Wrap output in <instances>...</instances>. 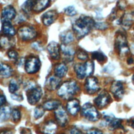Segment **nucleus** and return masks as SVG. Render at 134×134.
I'll return each mask as SVG.
<instances>
[{"instance_id":"nucleus-1","label":"nucleus","mask_w":134,"mask_h":134,"mask_svg":"<svg viewBox=\"0 0 134 134\" xmlns=\"http://www.w3.org/2000/svg\"><path fill=\"white\" fill-rule=\"evenodd\" d=\"M95 21L89 16H81L73 24V30L78 38H82L88 34L94 27Z\"/></svg>"},{"instance_id":"nucleus-2","label":"nucleus","mask_w":134,"mask_h":134,"mask_svg":"<svg viewBox=\"0 0 134 134\" xmlns=\"http://www.w3.org/2000/svg\"><path fill=\"white\" fill-rule=\"evenodd\" d=\"M79 90L80 88L75 81L69 80L60 85L57 93L61 98L68 99L75 95Z\"/></svg>"},{"instance_id":"nucleus-3","label":"nucleus","mask_w":134,"mask_h":134,"mask_svg":"<svg viewBox=\"0 0 134 134\" xmlns=\"http://www.w3.org/2000/svg\"><path fill=\"white\" fill-rule=\"evenodd\" d=\"M74 71L79 79H83L86 76H91L94 72V63L91 60L84 63H78L74 65Z\"/></svg>"},{"instance_id":"nucleus-4","label":"nucleus","mask_w":134,"mask_h":134,"mask_svg":"<svg viewBox=\"0 0 134 134\" xmlns=\"http://www.w3.org/2000/svg\"><path fill=\"white\" fill-rule=\"evenodd\" d=\"M81 114L87 120L95 121L99 119L100 114L96 107L91 103H85L82 108Z\"/></svg>"},{"instance_id":"nucleus-5","label":"nucleus","mask_w":134,"mask_h":134,"mask_svg":"<svg viewBox=\"0 0 134 134\" xmlns=\"http://www.w3.org/2000/svg\"><path fill=\"white\" fill-rule=\"evenodd\" d=\"M115 46L119 55L121 57L126 55L129 51L126 37L121 32L117 34L115 39Z\"/></svg>"},{"instance_id":"nucleus-6","label":"nucleus","mask_w":134,"mask_h":134,"mask_svg":"<svg viewBox=\"0 0 134 134\" xmlns=\"http://www.w3.org/2000/svg\"><path fill=\"white\" fill-rule=\"evenodd\" d=\"M18 37L24 41L30 40L37 36V32L31 26L24 25L18 28L17 31Z\"/></svg>"},{"instance_id":"nucleus-7","label":"nucleus","mask_w":134,"mask_h":134,"mask_svg":"<svg viewBox=\"0 0 134 134\" xmlns=\"http://www.w3.org/2000/svg\"><path fill=\"white\" fill-rule=\"evenodd\" d=\"M27 98L28 103L31 105H35L40 99L42 95V90L39 86L33 87L26 91Z\"/></svg>"},{"instance_id":"nucleus-8","label":"nucleus","mask_w":134,"mask_h":134,"mask_svg":"<svg viewBox=\"0 0 134 134\" xmlns=\"http://www.w3.org/2000/svg\"><path fill=\"white\" fill-rule=\"evenodd\" d=\"M40 61L36 57H30L25 62V69L27 73H35L39 71L40 68Z\"/></svg>"},{"instance_id":"nucleus-9","label":"nucleus","mask_w":134,"mask_h":134,"mask_svg":"<svg viewBox=\"0 0 134 134\" xmlns=\"http://www.w3.org/2000/svg\"><path fill=\"white\" fill-rule=\"evenodd\" d=\"M85 88L90 94H93L100 90L97 79L94 76H88L85 83Z\"/></svg>"},{"instance_id":"nucleus-10","label":"nucleus","mask_w":134,"mask_h":134,"mask_svg":"<svg viewBox=\"0 0 134 134\" xmlns=\"http://www.w3.org/2000/svg\"><path fill=\"white\" fill-rule=\"evenodd\" d=\"M54 114L58 124L62 127L65 126L68 122L69 118L65 109L60 105L55 109Z\"/></svg>"},{"instance_id":"nucleus-11","label":"nucleus","mask_w":134,"mask_h":134,"mask_svg":"<svg viewBox=\"0 0 134 134\" xmlns=\"http://www.w3.org/2000/svg\"><path fill=\"white\" fill-rule=\"evenodd\" d=\"M111 97L109 94L106 90L102 91L94 99V103L99 108H103L110 102Z\"/></svg>"},{"instance_id":"nucleus-12","label":"nucleus","mask_w":134,"mask_h":134,"mask_svg":"<svg viewBox=\"0 0 134 134\" xmlns=\"http://www.w3.org/2000/svg\"><path fill=\"white\" fill-rule=\"evenodd\" d=\"M110 90L116 99L122 98L125 93L123 84L119 81H114L111 85Z\"/></svg>"},{"instance_id":"nucleus-13","label":"nucleus","mask_w":134,"mask_h":134,"mask_svg":"<svg viewBox=\"0 0 134 134\" xmlns=\"http://www.w3.org/2000/svg\"><path fill=\"white\" fill-rule=\"evenodd\" d=\"M16 15V12L14 8L12 6H7L3 8L2 12V21H10L14 19Z\"/></svg>"},{"instance_id":"nucleus-14","label":"nucleus","mask_w":134,"mask_h":134,"mask_svg":"<svg viewBox=\"0 0 134 134\" xmlns=\"http://www.w3.org/2000/svg\"><path fill=\"white\" fill-rule=\"evenodd\" d=\"M120 21L125 29H129L134 22V13L133 12L125 13L121 17Z\"/></svg>"},{"instance_id":"nucleus-15","label":"nucleus","mask_w":134,"mask_h":134,"mask_svg":"<svg viewBox=\"0 0 134 134\" xmlns=\"http://www.w3.org/2000/svg\"><path fill=\"white\" fill-rule=\"evenodd\" d=\"M61 82L60 78L57 76H51L45 82V87L49 91H53L59 88Z\"/></svg>"},{"instance_id":"nucleus-16","label":"nucleus","mask_w":134,"mask_h":134,"mask_svg":"<svg viewBox=\"0 0 134 134\" xmlns=\"http://www.w3.org/2000/svg\"><path fill=\"white\" fill-rule=\"evenodd\" d=\"M57 129V124L53 121L50 120L43 125L41 131L44 134H55Z\"/></svg>"},{"instance_id":"nucleus-17","label":"nucleus","mask_w":134,"mask_h":134,"mask_svg":"<svg viewBox=\"0 0 134 134\" xmlns=\"http://www.w3.org/2000/svg\"><path fill=\"white\" fill-rule=\"evenodd\" d=\"M58 16L57 12L54 10H49L44 13L42 16V21L46 26H50L57 19Z\"/></svg>"},{"instance_id":"nucleus-18","label":"nucleus","mask_w":134,"mask_h":134,"mask_svg":"<svg viewBox=\"0 0 134 134\" xmlns=\"http://www.w3.org/2000/svg\"><path fill=\"white\" fill-rule=\"evenodd\" d=\"M48 51L51 57L54 60H58L60 58V49L58 44L54 41L51 42L47 47Z\"/></svg>"},{"instance_id":"nucleus-19","label":"nucleus","mask_w":134,"mask_h":134,"mask_svg":"<svg viewBox=\"0 0 134 134\" xmlns=\"http://www.w3.org/2000/svg\"><path fill=\"white\" fill-rule=\"evenodd\" d=\"M68 111L72 115H76L80 109V102L76 99H72L70 100L66 105Z\"/></svg>"},{"instance_id":"nucleus-20","label":"nucleus","mask_w":134,"mask_h":134,"mask_svg":"<svg viewBox=\"0 0 134 134\" xmlns=\"http://www.w3.org/2000/svg\"><path fill=\"white\" fill-rule=\"evenodd\" d=\"M60 50L65 60L68 61H71L73 60L75 52L72 48L62 44L60 46Z\"/></svg>"},{"instance_id":"nucleus-21","label":"nucleus","mask_w":134,"mask_h":134,"mask_svg":"<svg viewBox=\"0 0 134 134\" xmlns=\"http://www.w3.org/2000/svg\"><path fill=\"white\" fill-rule=\"evenodd\" d=\"M50 0H35L33 10L36 12H40L44 10L49 5Z\"/></svg>"},{"instance_id":"nucleus-22","label":"nucleus","mask_w":134,"mask_h":134,"mask_svg":"<svg viewBox=\"0 0 134 134\" xmlns=\"http://www.w3.org/2000/svg\"><path fill=\"white\" fill-rule=\"evenodd\" d=\"M54 71L55 76L62 78L66 75L68 72V67L65 63H60L55 66Z\"/></svg>"},{"instance_id":"nucleus-23","label":"nucleus","mask_w":134,"mask_h":134,"mask_svg":"<svg viewBox=\"0 0 134 134\" xmlns=\"http://www.w3.org/2000/svg\"><path fill=\"white\" fill-rule=\"evenodd\" d=\"M13 73L12 68L7 64L0 63V77L2 78H8L10 77Z\"/></svg>"},{"instance_id":"nucleus-24","label":"nucleus","mask_w":134,"mask_h":134,"mask_svg":"<svg viewBox=\"0 0 134 134\" xmlns=\"http://www.w3.org/2000/svg\"><path fill=\"white\" fill-rule=\"evenodd\" d=\"M2 30L5 35L8 36H13L16 34L15 28L10 21H5L3 23Z\"/></svg>"},{"instance_id":"nucleus-25","label":"nucleus","mask_w":134,"mask_h":134,"mask_svg":"<svg viewBox=\"0 0 134 134\" xmlns=\"http://www.w3.org/2000/svg\"><path fill=\"white\" fill-rule=\"evenodd\" d=\"M10 36H1L0 37V47L3 49L10 48L13 45L14 41L10 38Z\"/></svg>"},{"instance_id":"nucleus-26","label":"nucleus","mask_w":134,"mask_h":134,"mask_svg":"<svg viewBox=\"0 0 134 134\" xmlns=\"http://www.w3.org/2000/svg\"><path fill=\"white\" fill-rule=\"evenodd\" d=\"M61 105V102L57 99H52L44 102L43 107L46 110H51L57 109Z\"/></svg>"},{"instance_id":"nucleus-27","label":"nucleus","mask_w":134,"mask_h":134,"mask_svg":"<svg viewBox=\"0 0 134 134\" xmlns=\"http://www.w3.org/2000/svg\"><path fill=\"white\" fill-rule=\"evenodd\" d=\"M122 120L119 118H116L114 116L110 120L107 126L110 130H115L119 128L124 129L122 125Z\"/></svg>"},{"instance_id":"nucleus-28","label":"nucleus","mask_w":134,"mask_h":134,"mask_svg":"<svg viewBox=\"0 0 134 134\" xmlns=\"http://www.w3.org/2000/svg\"><path fill=\"white\" fill-rule=\"evenodd\" d=\"M12 110L8 106H4L0 108V122L9 119L11 116Z\"/></svg>"},{"instance_id":"nucleus-29","label":"nucleus","mask_w":134,"mask_h":134,"mask_svg":"<svg viewBox=\"0 0 134 134\" xmlns=\"http://www.w3.org/2000/svg\"><path fill=\"white\" fill-rule=\"evenodd\" d=\"M73 39V34L70 31H64L60 34V40L63 44H67L71 42Z\"/></svg>"},{"instance_id":"nucleus-30","label":"nucleus","mask_w":134,"mask_h":134,"mask_svg":"<svg viewBox=\"0 0 134 134\" xmlns=\"http://www.w3.org/2000/svg\"><path fill=\"white\" fill-rule=\"evenodd\" d=\"M35 4V0H27L22 5V9L26 13H30L33 10Z\"/></svg>"},{"instance_id":"nucleus-31","label":"nucleus","mask_w":134,"mask_h":134,"mask_svg":"<svg viewBox=\"0 0 134 134\" xmlns=\"http://www.w3.org/2000/svg\"><path fill=\"white\" fill-rule=\"evenodd\" d=\"M92 57L100 63L104 62L106 60V56L103 53L99 51L93 52L92 54Z\"/></svg>"},{"instance_id":"nucleus-32","label":"nucleus","mask_w":134,"mask_h":134,"mask_svg":"<svg viewBox=\"0 0 134 134\" xmlns=\"http://www.w3.org/2000/svg\"><path fill=\"white\" fill-rule=\"evenodd\" d=\"M19 84L18 82L15 80H12L10 81L9 84V91L10 93L14 94L15 93L19 88Z\"/></svg>"},{"instance_id":"nucleus-33","label":"nucleus","mask_w":134,"mask_h":134,"mask_svg":"<svg viewBox=\"0 0 134 134\" xmlns=\"http://www.w3.org/2000/svg\"><path fill=\"white\" fill-rule=\"evenodd\" d=\"M44 108L42 106H38L35 108L34 110V117L36 119L41 118L44 113Z\"/></svg>"},{"instance_id":"nucleus-34","label":"nucleus","mask_w":134,"mask_h":134,"mask_svg":"<svg viewBox=\"0 0 134 134\" xmlns=\"http://www.w3.org/2000/svg\"><path fill=\"white\" fill-rule=\"evenodd\" d=\"M11 116L14 121H18L20 119L21 114L19 110L17 108H15L12 110Z\"/></svg>"},{"instance_id":"nucleus-35","label":"nucleus","mask_w":134,"mask_h":134,"mask_svg":"<svg viewBox=\"0 0 134 134\" xmlns=\"http://www.w3.org/2000/svg\"><path fill=\"white\" fill-rule=\"evenodd\" d=\"M77 57L79 59L81 60H86V59H87L88 56L87 53H86V52H85L84 50H82V49H80L77 51Z\"/></svg>"},{"instance_id":"nucleus-36","label":"nucleus","mask_w":134,"mask_h":134,"mask_svg":"<svg viewBox=\"0 0 134 134\" xmlns=\"http://www.w3.org/2000/svg\"><path fill=\"white\" fill-rule=\"evenodd\" d=\"M64 13L68 16H72L76 14V10L73 6H70L64 9Z\"/></svg>"},{"instance_id":"nucleus-37","label":"nucleus","mask_w":134,"mask_h":134,"mask_svg":"<svg viewBox=\"0 0 134 134\" xmlns=\"http://www.w3.org/2000/svg\"><path fill=\"white\" fill-rule=\"evenodd\" d=\"M94 27L98 30H105L108 27V25L106 23H95Z\"/></svg>"},{"instance_id":"nucleus-38","label":"nucleus","mask_w":134,"mask_h":134,"mask_svg":"<svg viewBox=\"0 0 134 134\" xmlns=\"http://www.w3.org/2000/svg\"><path fill=\"white\" fill-rule=\"evenodd\" d=\"M7 55H8V57H9V58L12 60H15L18 58V53L15 50H12L9 51L7 53Z\"/></svg>"},{"instance_id":"nucleus-39","label":"nucleus","mask_w":134,"mask_h":134,"mask_svg":"<svg viewBox=\"0 0 134 134\" xmlns=\"http://www.w3.org/2000/svg\"><path fill=\"white\" fill-rule=\"evenodd\" d=\"M87 134H103V132L99 129L96 128H92L87 131Z\"/></svg>"},{"instance_id":"nucleus-40","label":"nucleus","mask_w":134,"mask_h":134,"mask_svg":"<svg viewBox=\"0 0 134 134\" xmlns=\"http://www.w3.org/2000/svg\"><path fill=\"white\" fill-rule=\"evenodd\" d=\"M11 97L13 99H15L17 101H21L23 99V98L21 95H18L17 94H15V93L12 94Z\"/></svg>"},{"instance_id":"nucleus-41","label":"nucleus","mask_w":134,"mask_h":134,"mask_svg":"<svg viewBox=\"0 0 134 134\" xmlns=\"http://www.w3.org/2000/svg\"><path fill=\"white\" fill-rule=\"evenodd\" d=\"M118 7L120 9H123L126 7V3L124 0H120L118 3Z\"/></svg>"},{"instance_id":"nucleus-42","label":"nucleus","mask_w":134,"mask_h":134,"mask_svg":"<svg viewBox=\"0 0 134 134\" xmlns=\"http://www.w3.org/2000/svg\"><path fill=\"white\" fill-rule=\"evenodd\" d=\"M71 134H84L81 131L76 128H73L71 130Z\"/></svg>"},{"instance_id":"nucleus-43","label":"nucleus","mask_w":134,"mask_h":134,"mask_svg":"<svg viewBox=\"0 0 134 134\" xmlns=\"http://www.w3.org/2000/svg\"><path fill=\"white\" fill-rule=\"evenodd\" d=\"M20 133V134H32L30 130L26 128H23L21 129Z\"/></svg>"},{"instance_id":"nucleus-44","label":"nucleus","mask_w":134,"mask_h":134,"mask_svg":"<svg viewBox=\"0 0 134 134\" xmlns=\"http://www.w3.org/2000/svg\"><path fill=\"white\" fill-rule=\"evenodd\" d=\"M128 125L131 127L132 128L134 129V117H131L130 118H129L128 121Z\"/></svg>"},{"instance_id":"nucleus-45","label":"nucleus","mask_w":134,"mask_h":134,"mask_svg":"<svg viewBox=\"0 0 134 134\" xmlns=\"http://www.w3.org/2000/svg\"><path fill=\"white\" fill-rule=\"evenodd\" d=\"M6 102V98L4 96L0 95V107L4 104Z\"/></svg>"},{"instance_id":"nucleus-46","label":"nucleus","mask_w":134,"mask_h":134,"mask_svg":"<svg viewBox=\"0 0 134 134\" xmlns=\"http://www.w3.org/2000/svg\"><path fill=\"white\" fill-rule=\"evenodd\" d=\"M0 134H13V133L10 130H4L1 132Z\"/></svg>"},{"instance_id":"nucleus-47","label":"nucleus","mask_w":134,"mask_h":134,"mask_svg":"<svg viewBox=\"0 0 134 134\" xmlns=\"http://www.w3.org/2000/svg\"><path fill=\"white\" fill-rule=\"evenodd\" d=\"M127 62V63L128 64H132L133 62V59L132 58H129L128 59Z\"/></svg>"},{"instance_id":"nucleus-48","label":"nucleus","mask_w":134,"mask_h":134,"mask_svg":"<svg viewBox=\"0 0 134 134\" xmlns=\"http://www.w3.org/2000/svg\"><path fill=\"white\" fill-rule=\"evenodd\" d=\"M131 48H132V49L134 50V43L131 46Z\"/></svg>"},{"instance_id":"nucleus-49","label":"nucleus","mask_w":134,"mask_h":134,"mask_svg":"<svg viewBox=\"0 0 134 134\" xmlns=\"http://www.w3.org/2000/svg\"><path fill=\"white\" fill-rule=\"evenodd\" d=\"M132 81H133V82L134 83V74L133 75V76H132Z\"/></svg>"},{"instance_id":"nucleus-50","label":"nucleus","mask_w":134,"mask_h":134,"mask_svg":"<svg viewBox=\"0 0 134 134\" xmlns=\"http://www.w3.org/2000/svg\"><path fill=\"white\" fill-rule=\"evenodd\" d=\"M133 35H134V32H133Z\"/></svg>"}]
</instances>
